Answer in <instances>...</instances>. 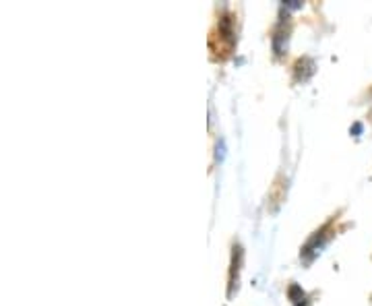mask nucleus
I'll use <instances>...</instances> for the list:
<instances>
[]
</instances>
